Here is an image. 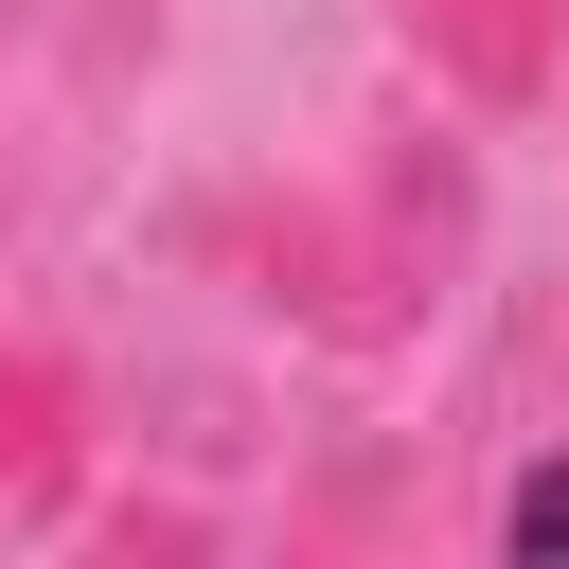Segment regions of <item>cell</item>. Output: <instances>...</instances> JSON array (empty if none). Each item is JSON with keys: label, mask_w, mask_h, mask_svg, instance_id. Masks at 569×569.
I'll return each mask as SVG.
<instances>
[{"label": "cell", "mask_w": 569, "mask_h": 569, "mask_svg": "<svg viewBox=\"0 0 569 569\" xmlns=\"http://www.w3.org/2000/svg\"><path fill=\"white\" fill-rule=\"evenodd\" d=\"M267 569H445V480H427V445H320V462L284 480Z\"/></svg>", "instance_id": "7a4b0ae2"}, {"label": "cell", "mask_w": 569, "mask_h": 569, "mask_svg": "<svg viewBox=\"0 0 569 569\" xmlns=\"http://www.w3.org/2000/svg\"><path fill=\"white\" fill-rule=\"evenodd\" d=\"M71 480H89V373L36 320H0V533H36Z\"/></svg>", "instance_id": "277c9868"}, {"label": "cell", "mask_w": 569, "mask_h": 569, "mask_svg": "<svg viewBox=\"0 0 569 569\" xmlns=\"http://www.w3.org/2000/svg\"><path fill=\"white\" fill-rule=\"evenodd\" d=\"M480 569H569V427L498 462V516H480Z\"/></svg>", "instance_id": "5b68a950"}, {"label": "cell", "mask_w": 569, "mask_h": 569, "mask_svg": "<svg viewBox=\"0 0 569 569\" xmlns=\"http://www.w3.org/2000/svg\"><path fill=\"white\" fill-rule=\"evenodd\" d=\"M391 36H409V71H427L445 107H480V124H533V107L569 89V0H391Z\"/></svg>", "instance_id": "3957f363"}, {"label": "cell", "mask_w": 569, "mask_h": 569, "mask_svg": "<svg viewBox=\"0 0 569 569\" xmlns=\"http://www.w3.org/2000/svg\"><path fill=\"white\" fill-rule=\"evenodd\" d=\"M178 267H213L231 302H267L284 338H320V356H409L445 302H462V267H480V142L462 124H427V107H391L338 178H231V196H196L178 213Z\"/></svg>", "instance_id": "6da1fadb"}]
</instances>
